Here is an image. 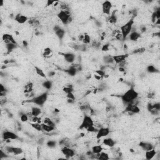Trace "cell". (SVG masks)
Here are the masks:
<instances>
[{
	"label": "cell",
	"instance_id": "1",
	"mask_svg": "<svg viewBox=\"0 0 160 160\" xmlns=\"http://www.w3.org/2000/svg\"><path fill=\"white\" fill-rule=\"evenodd\" d=\"M118 97L121 98L124 103L128 105L130 102H131L133 100L138 98V93L134 90V88L131 87L127 91H126L123 95L118 96Z\"/></svg>",
	"mask_w": 160,
	"mask_h": 160
},
{
	"label": "cell",
	"instance_id": "2",
	"mask_svg": "<svg viewBox=\"0 0 160 160\" xmlns=\"http://www.w3.org/2000/svg\"><path fill=\"white\" fill-rule=\"evenodd\" d=\"M58 18L64 25H68L73 21V18L71 15L70 11L61 10L58 14Z\"/></svg>",
	"mask_w": 160,
	"mask_h": 160
},
{
	"label": "cell",
	"instance_id": "3",
	"mask_svg": "<svg viewBox=\"0 0 160 160\" xmlns=\"http://www.w3.org/2000/svg\"><path fill=\"white\" fill-rule=\"evenodd\" d=\"M133 24H134V20L131 19L129 21H128L126 23L120 27V31L123 36V41L125 40L127 36L131 33Z\"/></svg>",
	"mask_w": 160,
	"mask_h": 160
},
{
	"label": "cell",
	"instance_id": "4",
	"mask_svg": "<svg viewBox=\"0 0 160 160\" xmlns=\"http://www.w3.org/2000/svg\"><path fill=\"white\" fill-rule=\"evenodd\" d=\"M47 99L48 93L46 92H45L41 94L40 95L38 96L32 98L31 99H29V101H26V102L33 103L38 105V106H43V105L45 103Z\"/></svg>",
	"mask_w": 160,
	"mask_h": 160
},
{
	"label": "cell",
	"instance_id": "5",
	"mask_svg": "<svg viewBox=\"0 0 160 160\" xmlns=\"http://www.w3.org/2000/svg\"><path fill=\"white\" fill-rule=\"evenodd\" d=\"M94 125V121H93V120H92V118H91L90 116L85 115L83 120L82 123L81 124V125H80V128L81 129V130H83V129H86V130L88 128Z\"/></svg>",
	"mask_w": 160,
	"mask_h": 160
},
{
	"label": "cell",
	"instance_id": "6",
	"mask_svg": "<svg viewBox=\"0 0 160 160\" xmlns=\"http://www.w3.org/2000/svg\"><path fill=\"white\" fill-rule=\"evenodd\" d=\"M61 152L66 156V158H71L75 156V150L70 148L68 146H64L63 148L61 149Z\"/></svg>",
	"mask_w": 160,
	"mask_h": 160
},
{
	"label": "cell",
	"instance_id": "7",
	"mask_svg": "<svg viewBox=\"0 0 160 160\" xmlns=\"http://www.w3.org/2000/svg\"><path fill=\"white\" fill-rule=\"evenodd\" d=\"M110 133V130L108 128H100L97 132L96 138L97 139H99L103 137L107 136Z\"/></svg>",
	"mask_w": 160,
	"mask_h": 160
},
{
	"label": "cell",
	"instance_id": "8",
	"mask_svg": "<svg viewBox=\"0 0 160 160\" xmlns=\"http://www.w3.org/2000/svg\"><path fill=\"white\" fill-rule=\"evenodd\" d=\"M2 137H3V139H4V141L7 140V139H14V140H15V139H18V136L17 134H16L13 132L9 131H4Z\"/></svg>",
	"mask_w": 160,
	"mask_h": 160
},
{
	"label": "cell",
	"instance_id": "9",
	"mask_svg": "<svg viewBox=\"0 0 160 160\" xmlns=\"http://www.w3.org/2000/svg\"><path fill=\"white\" fill-rule=\"evenodd\" d=\"M112 8V4L110 1H106L102 4V10L104 14L109 15L111 13V10Z\"/></svg>",
	"mask_w": 160,
	"mask_h": 160
},
{
	"label": "cell",
	"instance_id": "10",
	"mask_svg": "<svg viewBox=\"0 0 160 160\" xmlns=\"http://www.w3.org/2000/svg\"><path fill=\"white\" fill-rule=\"evenodd\" d=\"M124 111L126 112V113L131 112V113H134V114H136V113H139L140 112V109L138 106V105L128 104V105H126Z\"/></svg>",
	"mask_w": 160,
	"mask_h": 160
},
{
	"label": "cell",
	"instance_id": "11",
	"mask_svg": "<svg viewBox=\"0 0 160 160\" xmlns=\"http://www.w3.org/2000/svg\"><path fill=\"white\" fill-rule=\"evenodd\" d=\"M128 57V54H120V55H116L113 56V60L115 61L116 64H119L120 63L123 62V61H125L126 58Z\"/></svg>",
	"mask_w": 160,
	"mask_h": 160
},
{
	"label": "cell",
	"instance_id": "12",
	"mask_svg": "<svg viewBox=\"0 0 160 160\" xmlns=\"http://www.w3.org/2000/svg\"><path fill=\"white\" fill-rule=\"evenodd\" d=\"M2 38H3V41H4L6 44H8V43H14V44H17V43L15 41V40L13 38L12 35H10V34H4V35H3Z\"/></svg>",
	"mask_w": 160,
	"mask_h": 160
},
{
	"label": "cell",
	"instance_id": "13",
	"mask_svg": "<svg viewBox=\"0 0 160 160\" xmlns=\"http://www.w3.org/2000/svg\"><path fill=\"white\" fill-rule=\"evenodd\" d=\"M63 56L65 61L68 63H73L75 60V55L71 53H67L63 54Z\"/></svg>",
	"mask_w": 160,
	"mask_h": 160
},
{
	"label": "cell",
	"instance_id": "14",
	"mask_svg": "<svg viewBox=\"0 0 160 160\" xmlns=\"http://www.w3.org/2000/svg\"><path fill=\"white\" fill-rule=\"evenodd\" d=\"M156 154H157V152L155 150V149L153 148L151 150L145 151V157L147 160H151L156 156Z\"/></svg>",
	"mask_w": 160,
	"mask_h": 160
},
{
	"label": "cell",
	"instance_id": "15",
	"mask_svg": "<svg viewBox=\"0 0 160 160\" xmlns=\"http://www.w3.org/2000/svg\"><path fill=\"white\" fill-rule=\"evenodd\" d=\"M14 20L16 21H17L19 24H24L26 21H28V18L26 16L18 14L17 15H16L15 18H14Z\"/></svg>",
	"mask_w": 160,
	"mask_h": 160
},
{
	"label": "cell",
	"instance_id": "16",
	"mask_svg": "<svg viewBox=\"0 0 160 160\" xmlns=\"http://www.w3.org/2000/svg\"><path fill=\"white\" fill-rule=\"evenodd\" d=\"M139 146L142 148L143 150L145 151L151 150V149L154 148L153 145H152L151 143L148 142H140V143H139Z\"/></svg>",
	"mask_w": 160,
	"mask_h": 160
},
{
	"label": "cell",
	"instance_id": "17",
	"mask_svg": "<svg viewBox=\"0 0 160 160\" xmlns=\"http://www.w3.org/2000/svg\"><path fill=\"white\" fill-rule=\"evenodd\" d=\"M103 144L109 148H113L115 145V141L111 138H106L103 140Z\"/></svg>",
	"mask_w": 160,
	"mask_h": 160
},
{
	"label": "cell",
	"instance_id": "18",
	"mask_svg": "<svg viewBox=\"0 0 160 160\" xmlns=\"http://www.w3.org/2000/svg\"><path fill=\"white\" fill-rule=\"evenodd\" d=\"M141 37V34L137 31L131 32L130 34V39L133 41H136Z\"/></svg>",
	"mask_w": 160,
	"mask_h": 160
},
{
	"label": "cell",
	"instance_id": "19",
	"mask_svg": "<svg viewBox=\"0 0 160 160\" xmlns=\"http://www.w3.org/2000/svg\"><path fill=\"white\" fill-rule=\"evenodd\" d=\"M77 71V69H76L73 65H71L68 69H66V70H65V72L68 73V75H69V76H75Z\"/></svg>",
	"mask_w": 160,
	"mask_h": 160
},
{
	"label": "cell",
	"instance_id": "20",
	"mask_svg": "<svg viewBox=\"0 0 160 160\" xmlns=\"http://www.w3.org/2000/svg\"><path fill=\"white\" fill-rule=\"evenodd\" d=\"M103 61L106 65H110L115 63L114 60H113V56H105L103 57Z\"/></svg>",
	"mask_w": 160,
	"mask_h": 160
},
{
	"label": "cell",
	"instance_id": "21",
	"mask_svg": "<svg viewBox=\"0 0 160 160\" xmlns=\"http://www.w3.org/2000/svg\"><path fill=\"white\" fill-rule=\"evenodd\" d=\"M108 20V22H109V23L113 24V25L116 24V23H117L118 18H117V16H116V14H115V11H114L113 13H111V15H109Z\"/></svg>",
	"mask_w": 160,
	"mask_h": 160
},
{
	"label": "cell",
	"instance_id": "22",
	"mask_svg": "<svg viewBox=\"0 0 160 160\" xmlns=\"http://www.w3.org/2000/svg\"><path fill=\"white\" fill-rule=\"evenodd\" d=\"M42 126V130L43 131H45L46 133H50L52 132L53 130H55V128L52 127V126H50L46 124H44V123H41Z\"/></svg>",
	"mask_w": 160,
	"mask_h": 160
},
{
	"label": "cell",
	"instance_id": "23",
	"mask_svg": "<svg viewBox=\"0 0 160 160\" xmlns=\"http://www.w3.org/2000/svg\"><path fill=\"white\" fill-rule=\"evenodd\" d=\"M31 113L33 116H38L39 115H41V110L38 107H33L31 110Z\"/></svg>",
	"mask_w": 160,
	"mask_h": 160
},
{
	"label": "cell",
	"instance_id": "24",
	"mask_svg": "<svg viewBox=\"0 0 160 160\" xmlns=\"http://www.w3.org/2000/svg\"><path fill=\"white\" fill-rule=\"evenodd\" d=\"M55 34L56 35L57 37L60 40H62V39L63 38L64 36L65 35V31L62 28H60L59 29H58V31L55 32Z\"/></svg>",
	"mask_w": 160,
	"mask_h": 160
},
{
	"label": "cell",
	"instance_id": "25",
	"mask_svg": "<svg viewBox=\"0 0 160 160\" xmlns=\"http://www.w3.org/2000/svg\"><path fill=\"white\" fill-rule=\"evenodd\" d=\"M103 150V148L101 145H97V146H94L92 148V151L94 154H98L102 152Z\"/></svg>",
	"mask_w": 160,
	"mask_h": 160
},
{
	"label": "cell",
	"instance_id": "26",
	"mask_svg": "<svg viewBox=\"0 0 160 160\" xmlns=\"http://www.w3.org/2000/svg\"><path fill=\"white\" fill-rule=\"evenodd\" d=\"M16 45L17 44H14V43H8V44H6V49H7L8 50V53H10V52L13 51V50L16 48Z\"/></svg>",
	"mask_w": 160,
	"mask_h": 160
},
{
	"label": "cell",
	"instance_id": "27",
	"mask_svg": "<svg viewBox=\"0 0 160 160\" xmlns=\"http://www.w3.org/2000/svg\"><path fill=\"white\" fill-rule=\"evenodd\" d=\"M109 159V155L105 152H101L99 153V156L98 158V160H108Z\"/></svg>",
	"mask_w": 160,
	"mask_h": 160
},
{
	"label": "cell",
	"instance_id": "28",
	"mask_svg": "<svg viewBox=\"0 0 160 160\" xmlns=\"http://www.w3.org/2000/svg\"><path fill=\"white\" fill-rule=\"evenodd\" d=\"M42 86H43V88H44L46 90H51L53 86L52 82L49 81V80H47V81H45L43 82Z\"/></svg>",
	"mask_w": 160,
	"mask_h": 160
},
{
	"label": "cell",
	"instance_id": "29",
	"mask_svg": "<svg viewBox=\"0 0 160 160\" xmlns=\"http://www.w3.org/2000/svg\"><path fill=\"white\" fill-rule=\"evenodd\" d=\"M35 71H36V74H37L38 75H39L40 77L43 78H46V75L44 74L43 70H42L41 69H40V68H38V67L36 66V67H35Z\"/></svg>",
	"mask_w": 160,
	"mask_h": 160
},
{
	"label": "cell",
	"instance_id": "30",
	"mask_svg": "<svg viewBox=\"0 0 160 160\" xmlns=\"http://www.w3.org/2000/svg\"><path fill=\"white\" fill-rule=\"evenodd\" d=\"M23 153V149L19 147H13V155H19Z\"/></svg>",
	"mask_w": 160,
	"mask_h": 160
},
{
	"label": "cell",
	"instance_id": "31",
	"mask_svg": "<svg viewBox=\"0 0 160 160\" xmlns=\"http://www.w3.org/2000/svg\"><path fill=\"white\" fill-rule=\"evenodd\" d=\"M147 71L149 73H158L159 72V71L155 68V66H153V65H149L147 67V69H146Z\"/></svg>",
	"mask_w": 160,
	"mask_h": 160
},
{
	"label": "cell",
	"instance_id": "32",
	"mask_svg": "<svg viewBox=\"0 0 160 160\" xmlns=\"http://www.w3.org/2000/svg\"><path fill=\"white\" fill-rule=\"evenodd\" d=\"M51 54H52V51H51V49L50 48H46L44 49L43 55L45 58H49Z\"/></svg>",
	"mask_w": 160,
	"mask_h": 160
},
{
	"label": "cell",
	"instance_id": "33",
	"mask_svg": "<svg viewBox=\"0 0 160 160\" xmlns=\"http://www.w3.org/2000/svg\"><path fill=\"white\" fill-rule=\"evenodd\" d=\"M31 125V126L33 128L38 130V131H43V130H42L41 124H40V123H32Z\"/></svg>",
	"mask_w": 160,
	"mask_h": 160
},
{
	"label": "cell",
	"instance_id": "34",
	"mask_svg": "<svg viewBox=\"0 0 160 160\" xmlns=\"http://www.w3.org/2000/svg\"><path fill=\"white\" fill-rule=\"evenodd\" d=\"M83 44H88L89 43H90V41H91V38H90V35L86 34V35H84V39L83 40Z\"/></svg>",
	"mask_w": 160,
	"mask_h": 160
},
{
	"label": "cell",
	"instance_id": "35",
	"mask_svg": "<svg viewBox=\"0 0 160 160\" xmlns=\"http://www.w3.org/2000/svg\"><path fill=\"white\" fill-rule=\"evenodd\" d=\"M47 146H48L49 148H54L56 146V142L55 141H52V140H50L47 142L46 143Z\"/></svg>",
	"mask_w": 160,
	"mask_h": 160
},
{
	"label": "cell",
	"instance_id": "36",
	"mask_svg": "<svg viewBox=\"0 0 160 160\" xmlns=\"http://www.w3.org/2000/svg\"><path fill=\"white\" fill-rule=\"evenodd\" d=\"M63 90L64 92H65V93H66V94H68V93H73V91H74V90H73V88H69L67 87V86L64 88L63 89Z\"/></svg>",
	"mask_w": 160,
	"mask_h": 160
},
{
	"label": "cell",
	"instance_id": "37",
	"mask_svg": "<svg viewBox=\"0 0 160 160\" xmlns=\"http://www.w3.org/2000/svg\"><path fill=\"white\" fill-rule=\"evenodd\" d=\"M101 46V44L99 42H97L96 41H94L92 43V47L94 48V49H99Z\"/></svg>",
	"mask_w": 160,
	"mask_h": 160
},
{
	"label": "cell",
	"instance_id": "38",
	"mask_svg": "<svg viewBox=\"0 0 160 160\" xmlns=\"http://www.w3.org/2000/svg\"><path fill=\"white\" fill-rule=\"evenodd\" d=\"M20 119H21V121L26 122L28 120V116L27 115H26V114H23V115H21Z\"/></svg>",
	"mask_w": 160,
	"mask_h": 160
},
{
	"label": "cell",
	"instance_id": "39",
	"mask_svg": "<svg viewBox=\"0 0 160 160\" xmlns=\"http://www.w3.org/2000/svg\"><path fill=\"white\" fill-rule=\"evenodd\" d=\"M66 97L68 99H73V100H75L76 99V97H75V94H73V93H68V94H66Z\"/></svg>",
	"mask_w": 160,
	"mask_h": 160
},
{
	"label": "cell",
	"instance_id": "40",
	"mask_svg": "<svg viewBox=\"0 0 160 160\" xmlns=\"http://www.w3.org/2000/svg\"><path fill=\"white\" fill-rule=\"evenodd\" d=\"M96 73L97 75H99V76H102V77H104L105 75H106V73H105V71L101 70V69H99V70H96Z\"/></svg>",
	"mask_w": 160,
	"mask_h": 160
},
{
	"label": "cell",
	"instance_id": "41",
	"mask_svg": "<svg viewBox=\"0 0 160 160\" xmlns=\"http://www.w3.org/2000/svg\"><path fill=\"white\" fill-rule=\"evenodd\" d=\"M153 109L160 110V103H155V104H153Z\"/></svg>",
	"mask_w": 160,
	"mask_h": 160
},
{
	"label": "cell",
	"instance_id": "42",
	"mask_svg": "<svg viewBox=\"0 0 160 160\" xmlns=\"http://www.w3.org/2000/svg\"><path fill=\"white\" fill-rule=\"evenodd\" d=\"M149 112H150L151 114L153 115H158L159 113H160V110H157V109H152Z\"/></svg>",
	"mask_w": 160,
	"mask_h": 160
},
{
	"label": "cell",
	"instance_id": "43",
	"mask_svg": "<svg viewBox=\"0 0 160 160\" xmlns=\"http://www.w3.org/2000/svg\"><path fill=\"white\" fill-rule=\"evenodd\" d=\"M115 38H116V40H123V35H122L121 33H118L117 35L115 36Z\"/></svg>",
	"mask_w": 160,
	"mask_h": 160
},
{
	"label": "cell",
	"instance_id": "44",
	"mask_svg": "<svg viewBox=\"0 0 160 160\" xmlns=\"http://www.w3.org/2000/svg\"><path fill=\"white\" fill-rule=\"evenodd\" d=\"M109 44H105V45L103 46L102 49H101V50H102V51H108V50H109Z\"/></svg>",
	"mask_w": 160,
	"mask_h": 160
},
{
	"label": "cell",
	"instance_id": "45",
	"mask_svg": "<svg viewBox=\"0 0 160 160\" xmlns=\"http://www.w3.org/2000/svg\"><path fill=\"white\" fill-rule=\"evenodd\" d=\"M1 155H0V158L1 159H3L4 158H6L7 157V155H6L5 153L3 151V150H1Z\"/></svg>",
	"mask_w": 160,
	"mask_h": 160
},
{
	"label": "cell",
	"instance_id": "46",
	"mask_svg": "<svg viewBox=\"0 0 160 160\" xmlns=\"http://www.w3.org/2000/svg\"><path fill=\"white\" fill-rule=\"evenodd\" d=\"M0 93H3V92H6V90L5 88L4 87V86L3 85V84H1L0 85Z\"/></svg>",
	"mask_w": 160,
	"mask_h": 160
},
{
	"label": "cell",
	"instance_id": "47",
	"mask_svg": "<svg viewBox=\"0 0 160 160\" xmlns=\"http://www.w3.org/2000/svg\"><path fill=\"white\" fill-rule=\"evenodd\" d=\"M94 78H95L96 80H102V79H103L102 76H99V75H97V74L94 75Z\"/></svg>",
	"mask_w": 160,
	"mask_h": 160
},
{
	"label": "cell",
	"instance_id": "48",
	"mask_svg": "<svg viewBox=\"0 0 160 160\" xmlns=\"http://www.w3.org/2000/svg\"><path fill=\"white\" fill-rule=\"evenodd\" d=\"M56 73L54 71H50V73H48V76L50 77H53V76H55Z\"/></svg>",
	"mask_w": 160,
	"mask_h": 160
},
{
	"label": "cell",
	"instance_id": "49",
	"mask_svg": "<svg viewBox=\"0 0 160 160\" xmlns=\"http://www.w3.org/2000/svg\"><path fill=\"white\" fill-rule=\"evenodd\" d=\"M55 1H47V5L48 6H50V5H53V4H54V3H55Z\"/></svg>",
	"mask_w": 160,
	"mask_h": 160
},
{
	"label": "cell",
	"instance_id": "50",
	"mask_svg": "<svg viewBox=\"0 0 160 160\" xmlns=\"http://www.w3.org/2000/svg\"><path fill=\"white\" fill-rule=\"evenodd\" d=\"M43 142H44V139L43 138H41V139H39L38 141V143L39 144V145H43Z\"/></svg>",
	"mask_w": 160,
	"mask_h": 160
},
{
	"label": "cell",
	"instance_id": "51",
	"mask_svg": "<svg viewBox=\"0 0 160 160\" xmlns=\"http://www.w3.org/2000/svg\"><path fill=\"white\" fill-rule=\"evenodd\" d=\"M75 100H73V99H67V102L69 104H73L74 103H75Z\"/></svg>",
	"mask_w": 160,
	"mask_h": 160
},
{
	"label": "cell",
	"instance_id": "52",
	"mask_svg": "<svg viewBox=\"0 0 160 160\" xmlns=\"http://www.w3.org/2000/svg\"><path fill=\"white\" fill-rule=\"evenodd\" d=\"M140 29H141V33H144V32H145L146 31V28L145 26H142V27H141Z\"/></svg>",
	"mask_w": 160,
	"mask_h": 160
},
{
	"label": "cell",
	"instance_id": "53",
	"mask_svg": "<svg viewBox=\"0 0 160 160\" xmlns=\"http://www.w3.org/2000/svg\"><path fill=\"white\" fill-rule=\"evenodd\" d=\"M23 45H25V46H26L28 45V43H27L26 41H23Z\"/></svg>",
	"mask_w": 160,
	"mask_h": 160
}]
</instances>
